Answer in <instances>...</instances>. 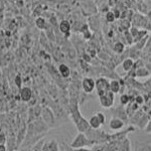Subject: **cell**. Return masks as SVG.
Instances as JSON below:
<instances>
[{
    "label": "cell",
    "instance_id": "cell-8",
    "mask_svg": "<svg viewBox=\"0 0 151 151\" xmlns=\"http://www.w3.org/2000/svg\"><path fill=\"white\" fill-rule=\"evenodd\" d=\"M76 128H77L78 132H81V133L88 132V131L91 129V126H90V124H89V120H87L85 117H83L81 120L76 124Z\"/></svg>",
    "mask_w": 151,
    "mask_h": 151
},
{
    "label": "cell",
    "instance_id": "cell-29",
    "mask_svg": "<svg viewBox=\"0 0 151 151\" xmlns=\"http://www.w3.org/2000/svg\"><path fill=\"white\" fill-rule=\"evenodd\" d=\"M0 151H7V147L5 144H0Z\"/></svg>",
    "mask_w": 151,
    "mask_h": 151
},
{
    "label": "cell",
    "instance_id": "cell-3",
    "mask_svg": "<svg viewBox=\"0 0 151 151\" xmlns=\"http://www.w3.org/2000/svg\"><path fill=\"white\" fill-rule=\"evenodd\" d=\"M96 90L98 96L105 95L108 91H110V82L106 78H99L96 80Z\"/></svg>",
    "mask_w": 151,
    "mask_h": 151
},
{
    "label": "cell",
    "instance_id": "cell-23",
    "mask_svg": "<svg viewBox=\"0 0 151 151\" xmlns=\"http://www.w3.org/2000/svg\"><path fill=\"white\" fill-rule=\"evenodd\" d=\"M136 151H151V144L141 145L137 148V150Z\"/></svg>",
    "mask_w": 151,
    "mask_h": 151
},
{
    "label": "cell",
    "instance_id": "cell-19",
    "mask_svg": "<svg viewBox=\"0 0 151 151\" xmlns=\"http://www.w3.org/2000/svg\"><path fill=\"white\" fill-rule=\"evenodd\" d=\"M58 144H60V151H74V149L70 147V145L68 144V143H65V141H62V142L58 143Z\"/></svg>",
    "mask_w": 151,
    "mask_h": 151
},
{
    "label": "cell",
    "instance_id": "cell-15",
    "mask_svg": "<svg viewBox=\"0 0 151 151\" xmlns=\"http://www.w3.org/2000/svg\"><path fill=\"white\" fill-rule=\"evenodd\" d=\"M48 143V148H50V151H60V144L57 142L55 140H50Z\"/></svg>",
    "mask_w": 151,
    "mask_h": 151
},
{
    "label": "cell",
    "instance_id": "cell-18",
    "mask_svg": "<svg viewBox=\"0 0 151 151\" xmlns=\"http://www.w3.org/2000/svg\"><path fill=\"white\" fill-rule=\"evenodd\" d=\"M135 75L137 77H147V76L150 75L149 70H147L146 69H143V68H140V69L136 70V73Z\"/></svg>",
    "mask_w": 151,
    "mask_h": 151
},
{
    "label": "cell",
    "instance_id": "cell-5",
    "mask_svg": "<svg viewBox=\"0 0 151 151\" xmlns=\"http://www.w3.org/2000/svg\"><path fill=\"white\" fill-rule=\"evenodd\" d=\"M82 89L85 93L91 94L96 89V81L91 77H86L82 80Z\"/></svg>",
    "mask_w": 151,
    "mask_h": 151
},
{
    "label": "cell",
    "instance_id": "cell-27",
    "mask_svg": "<svg viewBox=\"0 0 151 151\" xmlns=\"http://www.w3.org/2000/svg\"><path fill=\"white\" fill-rule=\"evenodd\" d=\"M74 151H95L94 149H90V148L87 147H82V148H77V149H74Z\"/></svg>",
    "mask_w": 151,
    "mask_h": 151
},
{
    "label": "cell",
    "instance_id": "cell-4",
    "mask_svg": "<svg viewBox=\"0 0 151 151\" xmlns=\"http://www.w3.org/2000/svg\"><path fill=\"white\" fill-rule=\"evenodd\" d=\"M114 100H115V94L111 91H108L105 95L99 96V101L102 107L104 108H111L114 105Z\"/></svg>",
    "mask_w": 151,
    "mask_h": 151
},
{
    "label": "cell",
    "instance_id": "cell-20",
    "mask_svg": "<svg viewBox=\"0 0 151 151\" xmlns=\"http://www.w3.org/2000/svg\"><path fill=\"white\" fill-rule=\"evenodd\" d=\"M106 19H107V21H108V22H113V21L116 19V16H115V14H114V12H112V11L107 12Z\"/></svg>",
    "mask_w": 151,
    "mask_h": 151
},
{
    "label": "cell",
    "instance_id": "cell-13",
    "mask_svg": "<svg viewBox=\"0 0 151 151\" xmlns=\"http://www.w3.org/2000/svg\"><path fill=\"white\" fill-rule=\"evenodd\" d=\"M89 124H90V126H91V128H93V129H99L102 126V124L100 122L97 115H93L89 119Z\"/></svg>",
    "mask_w": 151,
    "mask_h": 151
},
{
    "label": "cell",
    "instance_id": "cell-6",
    "mask_svg": "<svg viewBox=\"0 0 151 151\" xmlns=\"http://www.w3.org/2000/svg\"><path fill=\"white\" fill-rule=\"evenodd\" d=\"M125 126V122L122 119L118 118V117H112L110 122H109V127L113 131H120L122 130Z\"/></svg>",
    "mask_w": 151,
    "mask_h": 151
},
{
    "label": "cell",
    "instance_id": "cell-9",
    "mask_svg": "<svg viewBox=\"0 0 151 151\" xmlns=\"http://www.w3.org/2000/svg\"><path fill=\"white\" fill-rule=\"evenodd\" d=\"M58 73H60V77H62L63 79H68V78H70V75H72V70H70V68L65 64H60L58 65Z\"/></svg>",
    "mask_w": 151,
    "mask_h": 151
},
{
    "label": "cell",
    "instance_id": "cell-1",
    "mask_svg": "<svg viewBox=\"0 0 151 151\" xmlns=\"http://www.w3.org/2000/svg\"><path fill=\"white\" fill-rule=\"evenodd\" d=\"M70 147L73 149H77V148H82V147H88V146H94L93 142L89 139L86 136L85 133L78 132L77 136L75 137V139L70 143Z\"/></svg>",
    "mask_w": 151,
    "mask_h": 151
},
{
    "label": "cell",
    "instance_id": "cell-14",
    "mask_svg": "<svg viewBox=\"0 0 151 151\" xmlns=\"http://www.w3.org/2000/svg\"><path fill=\"white\" fill-rule=\"evenodd\" d=\"M122 67H123L124 70H126V72H129V70H130L134 67L133 60H131V58H127V60H125L122 63Z\"/></svg>",
    "mask_w": 151,
    "mask_h": 151
},
{
    "label": "cell",
    "instance_id": "cell-21",
    "mask_svg": "<svg viewBox=\"0 0 151 151\" xmlns=\"http://www.w3.org/2000/svg\"><path fill=\"white\" fill-rule=\"evenodd\" d=\"M96 115L99 118V120H100V122H101L102 126L105 125V123H106V116H105V114L102 113V112H97Z\"/></svg>",
    "mask_w": 151,
    "mask_h": 151
},
{
    "label": "cell",
    "instance_id": "cell-26",
    "mask_svg": "<svg viewBox=\"0 0 151 151\" xmlns=\"http://www.w3.org/2000/svg\"><path fill=\"white\" fill-rule=\"evenodd\" d=\"M135 102L137 103L138 105H140V104H143V97H141V96H137L135 98Z\"/></svg>",
    "mask_w": 151,
    "mask_h": 151
},
{
    "label": "cell",
    "instance_id": "cell-24",
    "mask_svg": "<svg viewBox=\"0 0 151 151\" xmlns=\"http://www.w3.org/2000/svg\"><path fill=\"white\" fill-rule=\"evenodd\" d=\"M114 48H115V52L120 53L124 50V45L122 42H117L115 45V47H114Z\"/></svg>",
    "mask_w": 151,
    "mask_h": 151
},
{
    "label": "cell",
    "instance_id": "cell-22",
    "mask_svg": "<svg viewBox=\"0 0 151 151\" xmlns=\"http://www.w3.org/2000/svg\"><path fill=\"white\" fill-rule=\"evenodd\" d=\"M14 83H15L16 87H17L18 89H21V87H22V79H21V77L19 75H17L15 77V79H14Z\"/></svg>",
    "mask_w": 151,
    "mask_h": 151
},
{
    "label": "cell",
    "instance_id": "cell-12",
    "mask_svg": "<svg viewBox=\"0 0 151 151\" xmlns=\"http://www.w3.org/2000/svg\"><path fill=\"white\" fill-rule=\"evenodd\" d=\"M60 30L62 31L64 35H69L70 31V23L68 20H63L60 23Z\"/></svg>",
    "mask_w": 151,
    "mask_h": 151
},
{
    "label": "cell",
    "instance_id": "cell-16",
    "mask_svg": "<svg viewBox=\"0 0 151 151\" xmlns=\"http://www.w3.org/2000/svg\"><path fill=\"white\" fill-rule=\"evenodd\" d=\"M131 101V96L128 94H123L121 95L120 97V103L121 105H123V106H125V105H128L129 103H130Z\"/></svg>",
    "mask_w": 151,
    "mask_h": 151
},
{
    "label": "cell",
    "instance_id": "cell-2",
    "mask_svg": "<svg viewBox=\"0 0 151 151\" xmlns=\"http://www.w3.org/2000/svg\"><path fill=\"white\" fill-rule=\"evenodd\" d=\"M41 118L45 121V124L50 128H52L55 124V115L53 111L50 107H43L41 109Z\"/></svg>",
    "mask_w": 151,
    "mask_h": 151
},
{
    "label": "cell",
    "instance_id": "cell-7",
    "mask_svg": "<svg viewBox=\"0 0 151 151\" xmlns=\"http://www.w3.org/2000/svg\"><path fill=\"white\" fill-rule=\"evenodd\" d=\"M19 97H20V100L23 102H29L32 97V90L29 87H23L21 89H19Z\"/></svg>",
    "mask_w": 151,
    "mask_h": 151
},
{
    "label": "cell",
    "instance_id": "cell-11",
    "mask_svg": "<svg viewBox=\"0 0 151 151\" xmlns=\"http://www.w3.org/2000/svg\"><path fill=\"white\" fill-rule=\"evenodd\" d=\"M121 89H122V87H121L120 81H118V80H112L110 82V91L113 92L114 94L120 93Z\"/></svg>",
    "mask_w": 151,
    "mask_h": 151
},
{
    "label": "cell",
    "instance_id": "cell-10",
    "mask_svg": "<svg viewBox=\"0 0 151 151\" xmlns=\"http://www.w3.org/2000/svg\"><path fill=\"white\" fill-rule=\"evenodd\" d=\"M150 120V116L148 115V114H143V115H141V117L139 119H138V121L135 123L136 127H138L139 129H143L144 130V128L146 127V125H147L148 121Z\"/></svg>",
    "mask_w": 151,
    "mask_h": 151
},
{
    "label": "cell",
    "instance_id": "cell-28",
    "mask_svg": "<svg viewBox=\"0 0 151 151\" xmlns=\"http://www.w3.org/2000/svg\"><path fill=\"white\" fill-rule=\"evenodd\" d=\"M40 151H50V148H48V143L47 142H45V144L42 145V147H41Z\"/></svg>",
    "mask_w": 151,
    "mask_h": 151
},
{
    "label": "cell",
    "instance_id": "cell-25",
    "mask_svg": "<svg viewBox=\"0 0 151 151\" xmlns=\"http://www.w3.org/2000/svg\"><path fill=\"white\" fill-rule=\"evenodd\" d=\"M144 131H145L146 133L151 134V118H150V120L148 121V123H147V125H146V127L144 128Z\"/></svg>",
    "mask_w": 151,
    "mask_h": 151
},
{
    "label": "cell",
    "instance_id": "cell-17",
    "mask_svg": "<svg viewBox=\"0 0 151 151\" xmlns=\"http://www.w3.org/2000/svg\"><path fill=\"white\" fill-rule=\"evenodd\" d=\"M35 24H36V26H37V27L40 28V29H45V28H47V22H45V19L41 18V17L36 18Z\"/></svg>",
    "mask_w": 151,
    "mask_h": 151
}]
</instances>
